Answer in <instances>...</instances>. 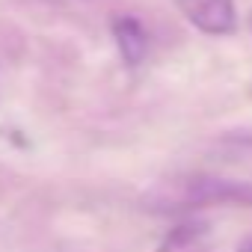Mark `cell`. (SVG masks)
<instances>
[{
  "mask_svg": "<svg viewBox=\"0 0 252 252\" xmlns=\"http://www.w3.org/2000/svg\"><path fill=\"white\" fill-rule=\"evenodd\" d=\"M158 252H211V225L202 220L178 222L160 240Z\"/></svg>",
  "mask_w": 252,
  "mask_h": 252,
  "instance_id": "277c9868",
  "label": "cell"
},
{
  "mask_svg": "<svg viewBox=\"0 0 252 252\" xmlns=\"http://www.w3.org/2000/svg\"><path fill=\"white\" fill-rule=\"evenodd\" d=\"M187 21L208 36H231L237 30L234 0H178Z\"/></svg>",
  "mask_w": 252,
  "mask_h": 252,
  "instance_id": "7a4b0ae2",
  "label": "cell"
},
{
  "mask_svg": "<svg viewBox=\"0 0 252 252\" xmlns=\"http://www.w3.org/2000/svg\"><path fill=\"white\" fill-rule=\"evenodd\" d=\"M237 252H252V234H249V237H246V240L237 246Z\"/></svg>",
  "mask_w": 252,
  "mask_h": 252,
  "instance_id": "5b68a950",
  "label": "cell"
},
{
  "mask_svg": "<svg viewBox=\"0 0 252 252\" xmlns=\"http://www.w3.org/2000/svg\"><path fill=\"white\" fill-rule=\"evenodd\" d=\"M166 208H202V205H246L252 208V181L217 178V175H190L172 184L163 196Z\"/></svg>",
  "mask_w": 252,
  "mask_h": 252,
  "instance_id": "6da1fadb",
  "label": "cell"
},
{
  "mask_svg": "<svg viewBox=\"0 0 252 252\" xmlns=\"http://www.w3.org/2000/svg\"><path fill=\"white\" fill-rule=\"evenodd\" d=\"M113 39L119 45V54L128 65H140L149 54V33L134 15L113 18Z\"/></svg>",
  "mask_w": 252,
  "mask_h": 252,
  "instance_id": "3957f363",
  "label": "cell"
}]
</instances>
